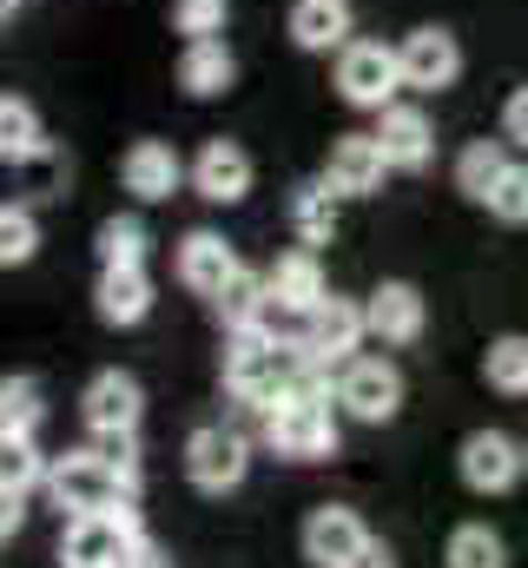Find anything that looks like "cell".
Instances as JSON below:
<instances>
[{
	"label": "cell",
	"instance_id": "obj_1",
	"mask_svg": "<svg viewBox=\"0 0 528 568\" xmlns=\"http://www.w3.org/2000/svg\"><path fill=\"white\" fill-rule=\"evenodd\" d=\"M304 351L297 344H271L264 331H232V351H225V390L252 410H271L284 397H297L304 384Z\"/></svg>",
	"mask_w": 528,
	"mask_h": 568
},
{
	"label": "cell",
	"instance_id": "obj_2",
	"mask_svg": "<svg viewBox=\"0 0 528 568\" xmlns=\"http://www.w3.org/2000/svg\"><path fill=\"white\" fill-rule=\"evenodd\" d=\"M264 443L277 456H297V463H317V456H337V417H331V397L324 390H297L284 404L264 410Z\"/></svg>",
	"mask_w": 528,
	"mask_h": 568
},
{
	"label": "cell",
	"instance_id": "obj_3",
	"mask_svg": "<svg viewBox=\"0 0 528 568\" xmlns=\"http://www.w3.org/2000/svg\"><path fill=\"white\" fill-rule=\"evenodd\" d=\"M47 489H53V503L73 509V516H106V509H126L132 503V489L93 456V449L60 456V463L47 469Z\"/></svg>",
	"mask_w": 528,
	"mask_h": 568
},
{
	"label": "cell",
	"instance_id": "obj_4",
	"mask_svg": "<svg viewBox=\"0 0 528 568\" xmlns=\"http://www.w3.org/2000/svg\"><path fill=\"white\" fill-rule=\"evenodd\" d=\"M396 87H403V53L384 40H351L344 60H337V93L364 113H384L396 106Z\"/></svg>",
	"mask_w": 528,
	"mask_h": 568
},
{
	"label": "cell",
	"instance_id": "obj_5",
	"mask_svg": "<svg viewBox=\"0 0 528 568\" xmlns=\"http://www.w3.org/2000/svg\"><path fill=\"white\" fill-rule=\"evenodd\" d=\"M145 549V536L132 529L126 509H106V516H73L67 523V542H60V562L67 568H126Z\"/></svg>",
	"mask_w": 528,
	"mask_h": 568
},
{
	"label": "cell",
	"instance_id": "obj_6",
	"mask_svg": "<svg viewBox=\"0 0 528 568\" xmlns=\"http://www.w3.org/2000/svg\"><path fill=\"white\" fill-rule=\"evenodd\" d=\"M245 469H252V449H245V436L225 424H205L185 436V476L205 489V496H225V489H238L245 483Z\"/></svg>",
	"mask_w": 528,
	"mask_h": 568
},
{
	"label": "cell",
	"instance_id": "obj_7",
	"mask_svg": "<svg viewBox=\"0 0 528 568\" xmlns=\"http://www.w3.org/2000/svg\"><path fill=\"white\" fill-rule=\"evenodd\" d=\"M337 404H344L357 424H390L396 410H403V377H396V364H384V357H357V364H344V377H337Z\"/></svg>",
	"mask_w": 528,
	"mask_h": 568
},
{
	"label": "cell",
	"instance_id": "obj_8",
	"mask_svg": "<svg viewBox=\"0 0 528 568\" xmlns=\"http://www.w3.org/2000/svg\"><path fill=\"white\" fill-rule=\"evenodd\" d=\"M396 53H403V87H416V93H443L463 73V47L443 27H416Z\"/></svg>",
	"mask_w": 528,
	"mask_h": 568
},
{
	"label": "cell",
	"instance_id": "obj_9",
	"mask_svg": "<svg viewBox=\"0 0 528 568\" xmlns=\"http://www.w3.org/2000/svg\"><path fill=\"white\" fill-rule=\"evenodd\" d=\"M522 469H528L522 443H516V436H502V429H476V436L463 443V483H469V489H483V496H502Z\"/></svg>",
	"mask_w": 528,
	"mask_h": 568
},
{
	"label": "cell",
	"instance_id": "obj_10",
	"mask_svg": "<svg viewBox=\"0 0 528 568\" xmlns=\"http://www.w3.org/2000/svg\"><path fill=\"white\" fill-rule=\"evenodd\" d=\"M192 192L205 205H238L252 192V152L238 140H212L199 159H192Z\"/></svg>",
	"mask_w": 528,
	"mask_h": 568
},
{
	"label": "cell",
	"instance_id": "obj_11",
	"mask_svg": "<svg viewBox=\"0 0 528 568\" xmlns=\"http://www.w3.org/2000/svg\"><path fill=\"white\" fill-rule=\"evenodd\" d=\"M364 542H370V536H364L357 509H344V503H324V509H311V523H304V556H311L317 568L357 562Z\"/></svg>",
	"mask_w": 528,
	"mask_h": 568
},
{
	"label": "cell",
	"instance_id": "obj_12",
	"mask_svg": "<svg viewBox=\"0 0 528 568\" xmlns=\"http://www.w3.org/2000/svg\"><path fill=\"white\" fill-rule=\"evenodd\" d=\"M238 272H245V265L232 258V245H225L219 232H185V239H179V284H185V291L219 297Z\"/></svg>",
	"mask_w": 528,
	"mask_h": 568
},
{
	"label": "cell",
	"instance_id": "obj_13",
	"mask_svg": "<svg viewBox=\"0 0 528 568\" xmlns=\"http://www.w3.org/2000/svg\"><path fill=\"white\" fill-rule=\"evenodd\" d=\"M384 172H390V152L377 145V133H351V140H337V145H331V165H324V179H331L344 199L377 192V185H384Z\"/></svg>",
	"mask_w": 528,
	"mask_h": 568
},
{
	"label": "cell",
	"instance_id": "obj_14",
	"mask_svg": "<svg viewBox=\"0 0 528 568\" xmlns=\"http://www.w3.org/2000/svg\"><path fill=\"white\" fill-rule=\"evenodd\" d=\"M370 331V317H364V304H351V297H324L317 311H311V337H304V351L311 357H324V364H344L351 351H357V337Z\"/></svg>",
	"mask_w": 528,
	"mask_h": 568
},
{
	"label": "cell",
	"instance_id": "obj_15",
	"mask_svg": "<svg viewBox=\"0 0 528 568\" xmlns=\"http://www.w3.org/2000/svg\"><path fill=\"white\" fill-rule=\"evenodd\" d=\"M364 317H370V337H384V344H416L423 337V291L416 284H377L370 297H364Z\"/></svg>",
	"mask_w": 528,
	"mask_h": 568
},
{
	"label": "cell",
	"instance_id": "obj_16",
	"mask_svg": "<svg viewBox=\"0 0 528 568\" xmlns=\"http://www.w3.org/2000/svg\"><path fill=\"white\" fill-rule=\"evenodd\" d=\"M120 179H126L132 199H145V205H159V199H172L179 192V179H185V165H179V152L165 140H139L126 152V165H120Z\"/></svg>",
	"mask_w": 528,
	"mask_h": 568
},
{
	"label": "cell",
	"instance_id": "obj_17",
	"mask_svg": "<svg viewBox=\"0 0 528 568\" xmlns=\"http://www.w3.org/2000/svg\"><path fill=\"white\" fill-rule=\"evenodd\" d=\"M80 410H87V424H93V429H139L145 397H139V384H132L126 371H100V377L87 384Z\"/></svg>",
	"mask_w": 528,
	"mask_h": 568
},
{
	"label": "cell",
	"instance_id": "obj_18",
	"mask_svg": "<svg viewBox=\"0 0 528 568\" xmlns=\"http://www.w3.org/2000/svg\"><path fill=\"white\" fill-rule=\"evenodd\" d=\"M93 304H100L106 324H139V317L152 311V278H145V265H100Z\"/></svg>",
	"mask_w": 528,
	"mask_h": 568
},
{
	"label": "cell",
	"instance_id": "obj_19",
	"mask_svg": "<svg viewBox=\"0 0 528 568\" xmlns=\"http://www.w3.org/2000/svg\"><path fill=\"white\" fill-rule=\"evenodd\" d=\"M377 145L390 152L396 172H416V165H429L436 133H429V120H423L416 106H384V113H377Z\"/></svg>",
	"mask_w": 528,
	"mask_h": 568
},
{
	"label": "cell",
	"instance_id": "obj_20",
	"mask_svg": "<svg viewBox=\"0 0 528 568\" xmlns=\"http://www.w3.org/2000/svg\"><path fill=\"white\" fill-rule=\"evenodd\" d=\"M238 80V60H232V47L212 33V40H185V60H179V87L192 93V100H219L225 87Z\"/></svg>",
	"mask_w": 528,
	"mask_h": 568
},
{
	"label": "cell",
	"instance_id": "obj_21",
	"mask_svg": "<svg viewBox=\"0 0 528 568\" xmlns=\"http://www.w3.org/2000/svg\"><path fill=\"white\" fill-rule=\"evenodd\" d=\"M291 40H297L304 53L351 47V0H297V7H291Z\"/></svg>",
	"mask_w": 528,
	"mask_h": 568
},
{
	"label": "cell",
	"instance_id": "obj_22",
	"mask_svg": "<svg viewBox=\"0 0 528 568\" xmlns=\"http://www.w3.org/2000/svg\"><path fill=\"white\" fill-rule=\"evenodd\" d=\"M264 278H271V291H277V297H291V304H324V297H331L324 265H317V252H311V245H304V252H284Z\"/></svg>",
	"mask_w": 528,
	"mask_h": 568
},
{
	"label": "cell",
	"instance_id": "obj_23",
	"mask_svg": "<svg viewBox=\"0 0 528 568\" xmlns=\"http://www.w3.org/2000/svg\"><path fill=\"white\" fill-rule=\"evenodd\" d=\"M337 185L324 179V185H304V192H291V232L304 239V245H324L331 232H337Z\"/></svg>",
	"mask_w": 528,
	"mask_h": 568
},
{
	"label": "cell",
	"instance_id": "obj_24",
	"mask_svg": "<svg viewBox=\"0 0 528 568\" xmlns=\"http://www.w3.org/2000/svg\"><path fill=\"white\" fill-rule=\"evenodd\" d=\"M40 152H47L40 113L7 93V100H0V159H7V165H27V159H40Z\"/></svg>",
	"mask_w": 528,
	"mask_h": 568
},
{
	"label": "cell",
	"instance_id": "obj_25",
	"mask_svg": "<svg viewBox=\"0 0 528 568\" xmlns=\"http://www.w3.org/2000/svg\"><path fill=\"white\" fill-rule=\"evenodd\" d=\"M502 172H509V152H502L496 140L463 145V159H456V185H463L476 205H489V192L502 185Z\"/></svg>",
	"mask_w": 528,
	"mask_h": 568
},
{
	"label": "cell",
	"instance_id": "obj_26",
	"mask_svg": "<svg viewBox=\"0 0 528 568\" xmlns=\"http://www.w3.org/2000/svg\"><path fill=\"white\" fill-rule=\"evenodd\" d=\"M264 297H271V278H258V272H238V278L225 284L212 304H219V317H225V331H252L264 311Z\"/></svg>",
	"mask_w": 528,
	"mask_h": 568
},
{
	"label": "cell",
	"instance_id": "obj_27",
	"mask_svg": "<svg viewBox=\"0 0 528 568\" xmlns=\"http://www.w3.org/2000/svg\"><path fill=\"white\" fill-rule=\"evenodd\" d=\"M47 456L33 449V436H0V489H33V483H47Z\"/></svg>",
	"mask_w": 528,
	"mask_h": 568
},
{
	"label": "cell",
	"instance_id": "obj_28",
	"mask_svg": "<svg viewBox=\"0 0 528 568\" xmlns=\"http://www.w3.org/2000/svg\"><path fill=\"white\" fill-rule=\"evenodd\" d=\"M483 371H489V384L502 397H528V337H496L489 357H483Z\"/></svg>",
	"mask_w": 528,
	"mask_h": 568
},
{
	"label": "cell",
	"instance_id": "obj_29",
	"mask_svg": "<svg viewBox=\"0 0 528 568\" xmlns=\"http://www.w3.org/2000/svg\"><path fill=\"white\" fill-rule=\"evenodd\" d=\"M33 429H40V384L7 377L0 384V436H33Z\"/></svg>",
	"mask_w": 528,
	"mask_h": 568
},
{
	"label": "cell",
	"instance_id": "obj_30",
	"mask_svg": "<svg viewBox=\"0 0 528 568\" xmlns=\"http://www.w3.org/2000/svg\"><path fill=\"white\" fill-rule=\"evenodd\" d=\"M449 568H509V549H502V536H496V529L469 523V529H456V536H449Z\"/></svg>",
	"mask_w": 528,
	"mask_h": 568
},
{
	"label": "cell",
	"instance_id": "obj_31",
	"mask_svg": "<svg viewBox=\"0 0 528 568\" xmlns=\"http://www.w3.org/2000/svg\"><path fill=\"white\" fill-rule=\"evenodd\" d=\"M93 245H100V265H145V245L152 239H145V225L126 212V219H106Z\"/></svg>",
	"mask_w": 528,
	"mask_h": 568
},
{
	"label": "cell",
	"instance_id": "obj_32",
	"mask_svg": "<svg viewBox=\"0 0 528 568\" xmlns=\"http://www.w3.org/2000/svg\"><path fill=\"white\" fill-rule=\"evenodd\" d=\"M40 252V219L33 205H7L0 212V265H27Z\"/></svg>",
	"mask_w": 528,
	"mask_h": 568
},
{
	"label": "cell",
	"instance_id": "obj_33",
	"mask_svg": "<svg viewBox=\"0 0 528 568\" xmlns=\"http://www.w3.org/2000/svg\"><path fill=\"white\" fill-rule=\"evenodd\" d=\"M126 489H139V436L132 429H93V443H87Z\"/></svg>",
	"mask_w": 528,
	"mask_h": 568
},
{
	"label": "cell",
	"instance_id": "obj_34",
	"mask_svg": "<svg viewBox=\"0 0 528 568\" xmlns=\"http://www.w3.org/2000/svg\"><path fill=\"white\" fill-rule=\"evenodd\" d=\"M172 27L185 40H212L225 33V0H172Z\"/></svg>",
	"mask_w": 528,
	"mask_h": 568
},
{
	"label": "cell",
	"instance_id": "obj_35",
	"mask_svg": "<svg viewBox=\"0 0 528 568\" xmlns=\"http://www.w3.org/2000/svg\"><path fill=\"white\" fill-rule=\"evenodd\" d=\"M489 212H496L502 225H528V165H509V172H502V185L489 192Z\"/></svg>",
	"mask_w": 528,
	"mask_h": 568
},
{
	"label": "cell",
	"instance_id": "obj_36",
	"mask_svg": "<svg viewBox=\"0 0 528 568\" xmlns=\"http://www.w3.org/2000/svg\"><path fill=\"white\" fill-rule=\"evenodd\" d=\"M502 133H509L516 145H528V87L509 93V106H502Z\"/></svg>",
	"mask_w": 528,
	"mask_h": 568
},
{
	"label": "cell",
	"instance_id": "obj_37",
	"mask_svg": "<svg viewBox=\"0 0 528 568\" xmlns=\"http://www.w3.org/2000/svg\"><path fill=\"white\" fill-rule=\"evenodd\" d=\"M344 568H396V556L384 549V542H364V549H357V562H344Z\"/></svg>",
	"mask_w": 528,
	"mask_h": 568
},
{
	"label": "cell",
	"instance_id": "obj_38",
	"mask_svg": "<svg viewBox=\"0 0 528 568\" xmlns=\"http://www.w3.org/2000/svg\"><path fill=\"white\" fill-rule=\"evenodd\" d=\"M126 568H165V562H159V549H152V542H145V549H139V556H132Z\"/></svg>",
	"mask_w": 528,
	"mask_h": 568
},
{
	"label": "cell",
	"instance_id": "obj_39",
	"mask_svg": "<svg viewBox=\"0 0 528 568\" xmlns=\"http://www.w3.org/2000/svg\"><path fill=\"white\" fill-rule=\"evenodd\" d=\"M7 7H20V0H7Z\"/></svg>",
	"mask_w": 528,
	"mask_h": 568
},
{
	"label": "cell",
	"instance_id": "obj_40",
	"mask_svg": "<svg viewBox=\"0 0 528 568\" xmlns=\"http://www.w3.org/2000/svg\"><path fill=\"white\" fill-rule=\"evenodd\" d=\"M522 456H528V443H522Z\"/></svg>",
	"mask_w": 528,
	"mask_h": 568
}]
</instances>
